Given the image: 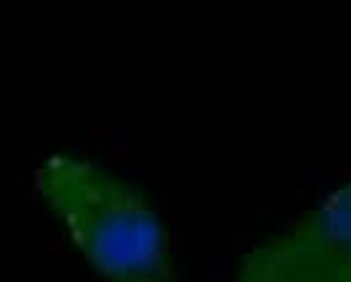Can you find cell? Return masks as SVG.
Listing matches in <instances>:
<instances>
[{
  "mask_svg": "<svg viewBox=\"0 0 351 282\" xmlns=\"http://www.w3.org/2000/svg\"><path fill=\"white\" fill-rule=\"evenodd\" d=\"M35 179L45 206L101 277L108 282H175L169 229L132 179L66 148L40 161Z\"/></svg>",
  "mask_w": 351,
  "mask_h": 282,
  "instance_id": "cell-1",
  "label": "cell"
},
{
  "mask_svg": "<svg viewBox=\"0 0 351 282\" xmlns=\"http://www.w3.org/2000/svg\"><path fill=\"white\" fill-rule=\"evenodd\" d=\"M232 282H351V177L248 248Z\"/></svg>",
  "mask_w": 351,
  "mask_h": 282,
  "instance_id": "cell-2",
  "label": "cell"
}]
</instances>
